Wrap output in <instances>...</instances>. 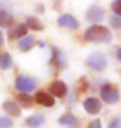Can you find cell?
Returning <instances> with one entry per match:
<instances>
[{
	"instance_id": "obj_4",
	"label": "cell",
	"mask_w": 121,
	"mask_h": 128,
	"mask_svg": "<svg viewBox=\"0 0 121 128\" xmlns=\"http://www.w3.org/2000/svg\"><path fill=\"white\" fill-rule=\"evenodd\" d=\"M14 86L17 88V91L20 92H28L33 91L36 88V80L28 76H17L16 77V81H14Z\"/></svg>"
},
{
	"instance_id": "obj_24",
	"label": "cell",
	"mask_w": 121,
	"mask_h": 128,
	"mask_svg": "<svg viewBox=\"0 0 121 128\" xmlns=\"http://www.w3.org/2000/svg\"><path fill=\"white\" fill-rule=\"evenodd\" d=\"M88 128H101V121L100 120H93L88 124Z\"/></svg>"
},
{
	"instance_id": "obj_15",
	"label": "cell",
	"mask_w": 121,
	"mask_h": 128,
	"mask_svg": "<svg viewBox=\"0 0 121 128\" xmlns=\"http://www.w3.org/2000/svg\"><path fill=\"white\" fill-rule=\"evenodd\" d=\"M46 121V118L43 117L42 114H36V115H30L28 118H26V125L27 127H33V128H37V127H40L43 122Z\"/></svg>"
},
{
	"instance_id": "obj_13",
	"label": "cell",
	"mask_w": 121,
	"mask_h": 128,
	"mask_svg": "<svg viewBox=\"0 0 121 128\" xmlns=\"http://www.w3.org/2000/svg\"><path fill=\"white\" fill-rule=\"evenodd\" d=\"M3 110L10 115V117H19L22 110H20V105L13 102V101H4L3 102Z\"/></svg>"
},
{
	"instance_id": "obj_19",
	"label": "cell",
	"mask_w": 121,
	"mask_h": 128,
	"mask_svg": "<svg viewBox=\"0 0 121 128\" xmlns=\"http://www.w3.org/2000/svg\"><path fill=\"white\" fill-rule=\"evenodd\" d=\"M16 98H17V101H19V104L22 105V107H24V108H30L33 105V100L32 97L28 96V94H24V92H22V94H17L16 96Z\"/></svg>"
},
{
	"instance_id": "obj_11",
	"label": "cell",
	"mask_w": 121,
	"mask_h": 128,
	"mask_svg": "<svg viewBox=\"0 0 121 128\" xmlns=\"http://www.w3.org/2000/svg\"><path fill=\"white\" fill-rule=\"evenodd\" d=\"M28 27L26 23H20L17 26H13L12 28H9V38L14 40V38H19V37H26Z\"/></svg>"
},
{
	"instance_id": "obj_10",
	"label": "cell",
	"mask_w": 121,
	"mask_h": 128,
	"mask_svg": "<svg viewBox=\"0 0 121 128\" xmlns=\"http://www.w3.org/2000/svg\"><path fill=\"white\" fill-rule=\"evenodd\" d=\"M34 100L38 105H43V107H53L54 105V97L46 91H38Z\"/></svg>"
},
{
	"instance_id": "obj_17",
	"label": "cell",
	"mask_w": 121,
	"mask_h": 128,
	"mask_svg": "<svg viewBox=\"0 0 121 128\" xmlns=\"http://www.w3.org/2000/svg\"><path fill=\"white\" fill-rule=\"evenodd\" d=\"M26 24H27V27H30L32 30H36V32H42L43 28H44L43 23L37 17H34V16H28L26 18Z\"/></svg>"
},
{
	"instance_id": "obj_25",
	"label": "cell",
	"mask_w": 121,
	"mask_h": 128,
	"mask_svg": "<svg viewBox=\"0 0 121 128\" xmlns=\"http://www.w3.org/2000/svg\"><path fill=\"white\" fill-rule=\"evenodd\" d=\"M3 44H4V40H3V34L0 32V47H3Z\"/></svg>"
},
{
	"instance_id": "obj_2",
	"label": "cell",
	"mask_w": 121,
	"mask_h": 128,
	"mask_svg": "<svg viewBox=\"0 0 121 128\" xmlns=\"http://www.w3.org/2000/svg\"><path fill=\"white\" fill-rule=\"evenodd\" d=\"M86 64L94 71H102L107 67V56L102 51H94L87 57Z\"/></svg>"
},
{
	"instance_id": "obj_14",
	"label": "cell",
	"mask_w": 121,
	"mask_h": 128,
	"mask_svg": "<svg viewBox=\"0 0 121 128\" xmlns=\"http://www.w3.org/2000/svg\"><path fill=\"white\" fill-rule=\"evenodd\" d=\"M36 44V37L34 36H26L23 37L22 40H20L19 43V50L23 51V53H26V51L32 50V47Z\"/></svg>"
},
{
	"instance_id": "obj_1",
	"label": "cell",
	"mask_w": 121,
	"mask_h": 128,
	"mask_svg": "<svg viewBox=\"0 0 121 128\" xmlns=\"http://www.w3.org/2000/svg\"><path fill=\"white\" fill-rule=\"evenodd\" d=\"M112 38V34L110 28L104 26H90L84 32V40L91 41V43H110Z\"/></svg>"
},
{
	"instance_id": "obj_20",
	"label": "cell",
	"mask_w": 121,
	"mask_h": 128,
	"mask_svg": "<svg viewBox=\"0 0 121 128\" xmlns=\"http://www.w3.org/2000/svg\"><path fill=\"white\" fill-rule=\"evenodd\" d=\"M108 22H110V26L112 28H121V16L112 14L111 17L108 18Z\"/></svg>"
},
{
	"instance_id": "obj_8",
	"label": "cell",
	"mask_w": 121,
	"mask_h": 128,
	"mask_svg": "<svg viewBox=\"0 0 121 128\" xmlns=\"http://www.w3.org/2000/svg\"><path fill=\"white\" fill-rule=\"evenodd\" d=\"M48 91H50V94H54V97H57V98H63L67 94V86L61 80H54L48 86Z\"/></svg>"
},
{
	"instance_id": "obj_26",
	"label": "cell",
	"mask_w": 121,
	"mask_h": 128,
	"mask_svg": "<svg viewBox=\"0 0 121 128\" xmlns=\"http://www.w3.org/2000/svg\"><path fill=\"white\" fill-rule=\"evenodd\" d=\"M117 58H118V60L121 61V47L118 48V51H117Z\"/></svg>"
},
{
	"instance_id": "obj_9",
	"label": "cell",
	"mask_w": 121,
	"mask_h": 128,
	"mask_svg": "<svg viewBox=\"0 0 121 128\" xmlns=\"http://www.w3.org/2000/svg\"><path fill=\"white\" fill-rule=\"evenodd\" d=\"M51 64L57 70H61L66 66V54L58 47H53V50H51Z\"/></svg>"
},
{
	"instance_id": "obj_23",
	"label": "cell",
	"mask_w": 121,
	"mask_h": 128,
	"mask_svg": "<svg viewBox=\"0 0 121 128\" xmlns=\"http://www.w3.org/2000/svg\"><path fill=\"white\" fill-rule=\"evenodd\" d=\"M108 128H121V118L120 117H116L112 118L108 124Z\"/></svg>"
},
{
	"instance_id": "obj_22",
	"label": "cell",
	"mask_w": 121,
	"mask_h": 128,
	"mask_svg": "<svg viewBox=\"0 0 121 128\" xmlns=\"http://www.w3.org/2000/svg\"><path fill=\"white\" fill-rule=\"evenodd\" d=\"M111 9L117 16H121V0H114V2H111Z\"/></svg>"
},
{
	"instance_id": "obj_16",
	"label": "cell",
	"mask_w": 121,
	"mask_h": 128,
	"mask_svg": "<svg viewBox=\"0 0 121 128\" xmlns=\"http://www.w3.org/2000/svg\"><path fill=\"white\" fill-rule=\"evenodd\" d=\"M13 23V14H10L7 10H0V27L7 28Z\"/></svg>"
},
{
	"instance_id": "obj_5",
	"label": "cell",
	"mask_w": 121,
	"mask_h": 128,
	"mask_svg": "<svg viewBox=\"0 0 121 128\" xmlns=\"http://www.w3.org/2000/svg\"><path fill=\"white\" fill-rule=\"evenodd\" d=\"M86 18L91 23H100L104 20V9L100 7L98 4L90 6L87 10V14H86Z\"/></svg>"
},
{
	"instance_id": "obj_3",
	"label": "cell",
	"mask_w": 121,
	"mask_h": 128,
	"mask_svg": "<svg viewBox=\"0 0 121 128\" xmlns=\"http://www.w3.org/2000/svg\"><path fill=\"white\" fill-rule=\"evenodd\" d=\"M100 94H101L102 101H106L107 104H116L117 101L120 100V91L112 84H104L101 87Z\"/></svg>"
},
{
	"instance_id": "obj_6",
	"label": "cell",
	"mask_w": 121,
	"mask_h": 128,
	"mask_svg": "<svg viewBox=\"0 0 121 128\" xmlns=\"http://www.w3.org/2000/svg\"><path fill=\"white\" fill-rule=\"evenodd\" d=\"M57 24L61 26V27L70 28V30H76V28H78V22H77V18H76L73 14H68V13L61 14L60 17L57 18Z\"/></svg>"
},
{
	"instance_id": "obj_18",
	"label": "cell",
	"mask_w": 121,
	"mask_h": 128,
	"mask_svg": "<svg viewBox=\"0 0 121 128\" xmlns=\"http://www.w3.org/2000/svg\"><path fill=\"white\" fill-rule=\"evenodd\" d=\"M13 66V60H12V56L9 53H0V70H9L10 67Z\"/></svg>"
},
{
	"instance_id": "obj_21",
	"label": "cell",
	"mask_w": 121,
	"mask_h": 128,
	"mask_svg": "<svg viewBox=\"0 0 121 128\" xmlns=\"http://www.w3.org/2000/svg\"><path fill=\"white\" fill-rule=\"evenodd\" d=\"M13 121L9 117H0V128H12Z\"/></svg>"
},
{
	"instance_id": "obj_7",
	"label": "cell",
	"mask_w": 121,
	"mask_h": 128,
	"mask_svg": "<svg viewBox=\"0 0 121 128\" xmlns=\"http://www.w3.org/2000/svg\"><path fill=\"white\" fill-rule=\"evenodd\" d=\"M83 107H84V110H86V112H88V114H91V115H96V114L100 112V110H101V102H100V100L96 98V97H88V98L84 100Z\"/></svg>"
},
{
	"instance_id": "obj_12",
	"label": "cell",
	"mask_w": 121,
	"mask_h": 128,
	"mask_svg": "<svg viewBox=\"0 0 121 128\" xmlns=\"http://www.w3.org/2000/svg\"><path fill=\"white\" fill-rule=\"evenodd\" d=\"M58 122L61 125H66L67 128H77L78 127V120H77V117H74V115L71 114V112H67V114L61 115L60 118H58Z\"/></svg>"
}]
</instances>
